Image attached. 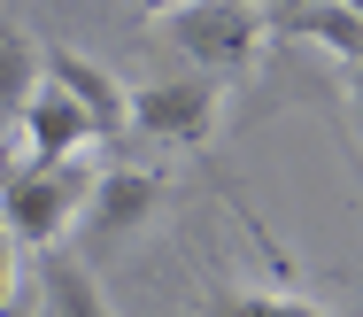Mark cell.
<instances>
[{"label": "cell", "mask_w": 363, "mask_h": 317, "mask_svg": "<svg viewBox=\"0 0 363 317\" xmlns=\"http://www.w3.org/2000/svg\"><path fill=\"white\" fill-rule=\"evenodd\" d=\"M85 194H93V162L85 155L8 170V178H0V233H8V248H55V240L77 225Z\"/></svg>", "instance_id": "1"}, {"label": "cell", "mask_w": 363, "mask_h": 317, "mask_svg": "<svg viewBox=\"0 0 363 317\" xmlns=\"http://www.w3.org/2000/svg\"><path fill=\"white\" fill-rule=\"evenodd\" d=\"M170 39H178V55H194L209 78H232V70H247L255 55H263V8L255 0H178L170 8Z\"/></svg>", "instance_id": "2"}, {"label": "cell", "mask_w": 363, "mask_h": 317, "mask_svg": "<svg viewBox=\"0 0 363 317\" xmlns=\"http://www.w3.org/2000/svg\"><path fill=\"white\" fill-rule=\"evenodd\" d=\"M224 116V93L217 78H170V85H147L124 101V132H140L155 148H201Z\"/></svg>", "instance_id": "3"}, {"label": "cell", "mask_w": 363, "mask_h": 317, "mask_svg": "<svg viewBox=\"0 0 363 317\" xmlns=\"http://www.w3.org/2000/svg\"><path fill=\"white\" fill-rule=\"evenodd\" d=\"M162 170H140V162H116V170H93V194H85V255H108L124 233H140L147 209L162 201Z\"/></svg>", "instance_id": "4"}, {"label": "cell", "mask_w": 363, "mask_h": 317, "mask_svg": "<svg viewBox=\"0 0 363 317\" xmlns=\"http://www.w3.org/2000/svg\"><path fill=\"white\" fill-rule=\"evenodd\" d=\"M39 78L47 85H62L77 109H85V124H93V140H124V85L108 78L101 62H85L77 47H39Z\"/></svg>", "instance_id": "5"}, {"label": "cell", "mask_w": 363, "mask_h": 317, "mask_svg": "<svg viewBox=\"0 0 363 317\" xmlns=\"http://www.w3.org/2000/svg\"><path fill=\"white\" fill-rule=\"evenodd\" d=\"M23 140H31V162H62V155H85L93 148V124H85V109H77L62 85H31V101H23Z\"/></svg>", "instance_id": "6"}, {"label": "cell", "mask_w": 363, "mask_h": 317, "mask_svg": "<svg viewBox=\"0 0 363 317\" xmlns=\"http://www.w3.org/2000/svg\"><path fill=\"white\" fill-rule=\"evenodd\" d=\"M271 39H317V47H333L348 70H356L363 55V16L356 8H340V0H301V8H286L279 23H263Z\"/></svg>", "instance_id": "7"}, {"label": "cell", "mask_w": 363, "mask_h": 317, "mask_svg": "<svg viewBox=\"0 0 363 317\" xmlns=\"http://www.w3.org/2000/svg\"><path fill=\"white\" fill-rule=\"evenodd\" d=\"M39 255H47V263H39V294H47V310H55V317H108L93 271H85L77 255H55V248H39Z\"/></svg>", "instance_id": "8"}, {"label": "cell", "mask_w": 363, "mask_h": 317, "mask_svg": "<svg viewBox=\"0 0 363 317\" xmlns=\"http://www.w3.org/2000/svg\"><path fill=\"white\" fill-rule=\"evenodd\" d=\"M31 85H39V39L23 23H0V132H16Z\"/></svg>", "instance_id": "9"}, {"label": "cell", "mask_w": 363, "mask_h": 317, "mask_svg": "<svg viewBox=\"0 0 363 317\" xmlns=\"http://www.w3.org/2000/svg\"><path fill=\"white\" fill-rule=\"evenodd\" d=\"M201 317H333V310H317L309 294H240V287H209V294H201Z\"/></svg>", "instance_id": "10"}, {"label": "cell", "mask_w": 363, "mask_h": 317, "mask_svg": "<svg viewBox=\"0 0 363 317\" xmlns=\"http://www.w3.org/2000/svg\"><path fill=\"white\" fill-rule=\"evenodd\" d=\"M8 294H16V248H8V233H0V310H8Z\"/></svg>", "instance_id": "11"}, {"label": "cell", "mask_w": 363, "mask_h": 317, "mask_svg": "<svg viewBox=\"0 0 363 317\" xmlns=\"http://www.w3.org/2000/svg\"><path fill=\"white\" fill-rule=\"evenodd\" d=\"M132 8H140V16H170L178 0H132Z\"/></svg>", "instance_id": "12"}, {"label": "cell", "mask_w": 363, "mask_h": 317, "mask_svg": "<svg viewBox=\"0 0 363 317\" xmlns=\"http://www.w3.org/2000/svg\"><path fill=\"white\" fill-rule=\"evenodd\" d=\"M340 8H356V0H340Z\"/></svg>", "instance_id": "13"}]
</instances>
